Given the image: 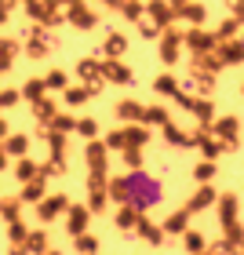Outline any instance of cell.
<instances>
[{"mask_svg":"<svg viewBox=\"0 0 244 255\" xmlns=\"http://www.w3.org/2000/svg\"><path fill=\"white\" fill-rule=\"evenodd\" d=\"M18 179H33V164H29V160H22V164H18Z\"/></svg>","mask_w":244,"mask_h":255,"instance_id":"8992f818","label":"cell"},{"mask_svg":"<svg viewBox=\"0 0 244 255\" xmlns=\"http://www.w3.org/2000/svg\"><path fill=\"white\" fill-rule=\"evenodd\" d=\"M69 230H73V234L84 230V212H73V215H69Z\"/></svg>","mask_w":244,"mask_h":255,"instance_id":"3957f363","label":"cell"},{"mask_svg":"<svg viewBox=\"0 0 244 255\" xmlns=\"http://www.w3.org/2000/svg\"><path fill=\"white\" fill-rule=\"evenodd\" d=\"M59 208H62V201H48V204L40 208V215H44V219H51L55 212H59Z\"/></svg>","mask_w":244,"mask_h":255,"instance_id":"5b68a950","label":"cell"},{"mask_svg":"<svg viewBox=\"0 0 244 255\" xmlns=\"http://www.w3.org/2000/svg\"><path fill=\"white\" fill-rule=\"evenodd\" d=\"M113 190H117L121 201L135 204V208H146V204H157V201H160V197H157L160 186H157V182H149L146 175H131L127 182H117Z\"/></svg>","mask_w":244,"mask_h":255,"instance_id":"6da1fadb","label":"cell"},{"mask_svg":"<svg viewBox=\"0 0 244 255\" xmlns=\"http://www.w3.org/2000/svg\"><path fill=\"white\" fill-rule=\"evenodd\" d=\"M22 197H26V201H37V197H40V179H37V182H29V186H26V193H22Z\"/></svg>","mask_w":244,"mask_h":255,"instance_id":"277c9868","label":"cell"},{"mask_svg":"<svg viewBox=\"0 0 244 255\" xmlns=\"http://www.w3.org/2000/svg\"><path fill=\"white\" fill-rule=\"evenodd\" d=\"M29 248L40 252V248H44V234H33V237H29Z\"/></svg>","mask_w":244,"mask_h":255,"instance_id":"ba28073f","label":"cell"},{"mask_svg":"<svg viewBox=\"0 0 244 255\" xmlns=\"http://www.w3.org/2000/svg\"><path fill=\"white\" fill-rule=\"evenodd\" d=\"M0 164H4V157H0Z\"/></svg>","mask_w":244,"mask_h":255,"instance_id":"9c48e42d","label":"cell"},{"mask_svg":"<svg viewBox=\"0 0 244 255\" xmlns=\"http://www.w3.org/2000/svg\"><path fill=\"white\" fill-rule=\"evenodd\" d=\"M7 153H26V138H22V135H15V138L7 142Z\"/></svg>","mask_w":244,"mask_h":255,"instance_id":"7a4b0ae2","label":"cell"},{"mask_svg":"<svg viewBox=\"0 0 244 255\" xmlns=\"http://www.w3.org/2000/svg\"><path fill=\"white\" fill-rule=\"evenodd\" d=\"M99 248V241H91V237H80V252H95Z\"/></svg>","mask_w":244,"mask_h":255,"instance_id":"52a82bcc","label":"cell"}]
</instances>
